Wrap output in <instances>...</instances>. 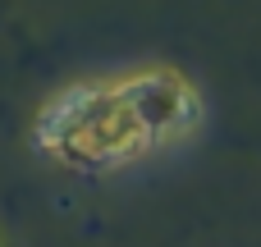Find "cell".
<instances>
[{"label": "cell", "mask_w": 261, "mask_h": 247, "mask_svg": "<svg viewBox=\"0 0 261 247\" xmlns=\"http://www.w3.org/2000/svg\"><path fill=\"white\" fill-rule=\"evenodd\" d=\"M32 142H37V151H46L64 165H78V170H110L151 147V138L124 105L119 87H106V83L64 87L41 110Z\"/></svg>", "instance_id": "cell-1"}, {"label": "cell", "mask_w": 261, "mask_h": 247, "mask_svg": "<svg viewBox=\"0 0 261 247\" xmlns=\"http://www.w3.org/2000/svg\"><path fill=\"white\" fill-rule=\"evenodd\" d=\"M119 96H124V105L133 110V119L142 124V133L151 138V147L165 142V138L188 133V128L197 124V115H202L193 87H188L179 73H165V69H147V73L119 83Z\"/></svg>", "instance_id": "cell-2"}]
</instances>
